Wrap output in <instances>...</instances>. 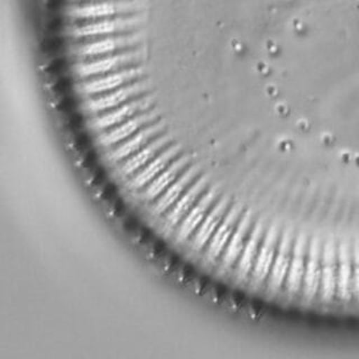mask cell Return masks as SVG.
Instances as JSON below:
<instances>
[{
    "mask_svg": "<svg viewBox=\"0 0 359 359\" xmlns=\"http://www.w3.org/2000/svg\"><path fill=\"white\" fill-rule=\"evenodd\" d=\"M140 50H121L118 53L104 54L91 60H82L73 67V70L80 78L98 76L108 71H117L123 67H135L140 61Z\"/></svg>",
    "mask_w": 359,
    "mask_h": 359,
    "instance_id": "cell-1",
    "label": "cell"
},
{
    "mask_svg": "<svg viewBox=\"0 0 359 359\" xmlns=\"http://www.w3.org/2000/svg\"><path fill=\"white\" fill-rule=\"evenodd\" d=\"M143 76V67L137 65L136 67H123L121 70L112 71L109 76L102 73L100 76H93L78 84V89L84 95H93L104 93L108 90L117 89L125 84L126 81H132L134 79Z\"/></svg>",
    "mask_w": 359,
    "mask_h": 359,
    "instance_id": "cell-2",
    "label": "cell"
},
{
    "mask_svg": "<svg viewBox=\"0 0 359 359\" xmlns=\"http://www.w3.org/2000/svg\"><path fill=\"white\" fill-rule=\"evenodd\" d=\"M147 89V83L143 80L137 79L136 81H132L127 86H121L110 93H104V95L93 97L89 100L84 101L83 108L91 114L111 109L115 107L121 106L127 99L138 97Z\"/></svg>",
    "mask_w": 359,
    "mask_h": 359,
    "instance_id": "cell-3",
    "label": "cell"
},
{
    "mask_svg": "<svg viewBox=\"0 0 359 359\" xmlns=\"http://www.w3.org/2000/svg\"><path fill=\"white\" fill-rule=\"evenodd\" d=\"M134 42L135 36L132 39L126 36L88 37V39H83L81 44L74 46L73 53L78 56L79 61L95 59L104 54L114 53L118 48H121L125 45H130Z\"/></svg>",
    "mask_w": 359,
    "mask_h": 359,
    "instance_id": "cell-4",
    "label": "cell"
},
{
    "mask_svg": "<svg viewBox=\"0 0 359 359\" xmlns=\"http://www.w3.org/2000/svg\"><path fill=\"white\" fill-rule=\"evenodd\" d=\"M151 104H153V100L151 95H138L137 98L132 99L127 104H121L116 109L106 112L100 117L95 118L91 121V126L95 129H106L116 126L123 123L127 118H132L140 112L149 110Z\"/></svg>",
    "mask_w": 359,
    "mask_h": 359,
    "instance_id": "cell-5",
    "label": "cell"
},
{
    "mask_svg": "<svg viewBox=\"0 0 359 359\" xmlns=\"http://www.w3.org/2000/svg\"><path fill=\"white\" fill-rule=\"evenodd\" d=\"M129 3H117V1H107V0H95V1H84V3L73 4L67 6L65 14L67 17L76 20H100L108 18L126 8Z\"/></svg>",
    "mask_w": 359,
    "mask_h": 359,
    "instance_id": "cell-6",
    "label": "cell"
},
{
    "mask_svg": "<svg viewBox=\"0 0 359 359\" xmlns=\"http://www.w3.org/2000/svg\"><path fill=\"white\" fill-rule=\"evenodd\" d=\"M157 117H158L157 112L153 109L140 112L137 115H135V117L129 118L128 121L119 123V126L114 127L108 132L100 135L99 142L104 146H111L123 142L129 136H132L135 132H138L142 127L156 121Z\"/></svg>",
    "mask_w": 359,
    "mask_h": 359,
    "instance_id": "cell-7",
    "label": "cell"
},
{
    "mask_svg": "<svg viewBox=\"0 0 359 359\" xmlns=\"http://www.w3.org/2000/svg\"><path fill=\"white\" fill-rule=\"evenodd\" d=\"M134 20L126 18H100V20H83V24H76L69 31L74 39H88V37L106 36L115 32L123 31L121 28L128 25Z\"/></svg>",
    "mask_w": 359,
    "mask_h": 359,
    "instance_id": "cell-8",
    "label": "cell"
},
{
    "mask_svg": "<svg viewBox=\"0 0 359 359\" xmlns=\"http://www.w3.org/2000/svg\"><path fill=\"white\" fill-rule=\"evenodd\" d=\"M163 130H164V125L162 121H156L149 125H146L145 127H142L134 136L112 149L110 153V158L112 161H121L130 156L136 151L143 149L144 145L149 144V140H153V137H156L158 135L162 134Z\"/></svg>",
    "mask_w": 359,
    "mask_h": 359,
    "instance_id": "cell-9",
    "label": "cell"
},
{
    "mask_svg": "<svg viewBox=\"0 0 359 359\" xmlns=\"http://www.w3.org/2000/svg\"><path fill=\"white\" fill-rule=\"evenodd\" d=\"M171 143V137L168 135H158L154 140H149V143L136 151V154L128 157L121 164V172L123 174H132L144 168L145 164L151 162L163 149H165L168 144Z\"/></svg>",
    "mask_w": 359,
    "mask_h": 359,
    "instance_id": "cell-10",
    "label": "cell"
},
{
    "mask_svg": "<svg viewBox=\"0 0 359 359\" xmlns=\"http://www.w3.org/2000/svg\"><path fill=\"white\" fill-rule=\"evenodd\" d=\"M73 1H76V3H79V1H95V0H73Z\"/></svg>",
    "mask_w": 359,
    "mask_h": 359,
    "instance_id": "cell-11",
    "label": "cell"
}]
</instances>
